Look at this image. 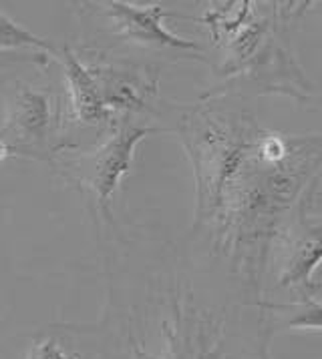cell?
<instances>
[{
    "instance_id": "obj_1",
    "label": "cell",
    "mask_w": 322,
    "mask_h": 359,
    "mask_svg": "<svg viewBox=\"0 0 322 359\" xmlns=\"http://www.w3.org/2000/svg\"><path fill=\"white\" fill-rule=\"evenodd\" d=\"M149 133H153V129L121 125L99 149L79 161L83 181L95 191L103 207H107L113 193L117 191L121 179L129 172L135 158V149Z\"/></svg>"
},
{
    "instance_id": "obj_2",
    "label": "cell",
    "mask_w": 322,
    "mask_h": 359,
    "mask_svg": "<svg viewBox=\"0 0 322 359\" xmlns=\"http://www.w3.org/2000/svg\"><path fill=\"white\" fill-rule=\"evenodd\" d=\"M107 16L113 22V29L119 36L129 43L143 44V46H161V48H181V50H198L193 41H186L176 36L172 30L165 29L163 18L167 13L160 4L137 6L131 2H117L111 0L105 4Z\"/></svg>"
},
{
    "instance_id": "obj_3",
    "label": "cell",
    "mask_w": 322,
    "mask_h": 359,
    "mask_svg": "<svg viewBox=\"0 0 322 359\" xmlns=\"http://www.w3.org/2000/svg\"><path fill=\"white\" fill-rule=\"evenodd\" d=\"M65 74H67V85L71 93V107L77 121L85 125H97L107 121L109 109L103 99L101 85L95 71H91L87 65H83L79 57L65 48L63 55Z\"/></svg>"
},
{
    "instance_id": "obj_4",
    "label": "cell",
    "mask_w": 322,
    "mask_h": 359,
    "mask_svg": "<svg viewBox=\"0 0 322 359\" xmlns=\"http://www.w3.org/2000/svg\"><path fill=\"white\" fill-rule=\"evenodd\" d=\"M51 118H53V113H51L49 97L41 90L25 86L16 95L4 130L13 137L15 143L32 147V144L43 143L46 139Z\"/></svg>"
},
{
    "instance_id": "obj_5",
    "label": "cell",
    "mask_w": 322,
    "mask_h": 359,
    "mask_svg": "<svg viewBox=\"0 0 322 359\" xmlns=\"http://www.w3.org/2000/svg\"><path fill=\"white\" fill-rule=\"evenodd\" d=\"M0 48H34L39 53H51V44L41 36L32 34L30 30L20 27L11 16L0 8Z\"/></svg>"
},
{
    "instance_id": "obj_6",
    "label": "cell",
    "mask_w": 322,
    "mask_h": 359,
    "mask_svg": "<svg viewBox=\"0 0 322 359\" xmlns=\"http://www.w3.org/2000/svg\"><path fill=\"white\" fill-rule=\"evenodd\" d=\"M276 309H284L290 311L292 317H288L286 325L292 330H322V303L314 302L302 297L298 303L292 305H284V307H276Z\"/></svg>"
},
{
    "instance_id": "obj_7",
    "label": "cell",
    "mask_w": 322,
    "mask_h": 359,
    "mask_svg": "<svg viewBox=\"0 0 322 359\" xmlns=\"http://www.w3.org/2000/svg\"><path fill=\"white\" fill-rule=\"evenodd\" d=\"M27 359H71L69 353L63 349V345L57 344L55 339L46 337V339H41L37 344L30 345L29 353H27Z\"/></svg>"
},
{
    "instance_id": "obj_8",
    "label": "cell",
    "mask_w": 322,
    "mask_h": 359,
    "mask_svg": "<svg viewBox=\"0 0 322 359\" xmlns=\"http://www.w3.org/2000/svg\"><path fill=\"white\" fill-rule=\"evenodd\" d=\"M11 153H13L11 144L6 143V141H4V139L0 137V161H2V158H4V157H8Z\"/></svg>"
},
{
    "instance_id": "obj_9",
    "label": "cell",
    "mask_w": 322,
    "mask_h": 359,
    "mask_svg": "<svg viewBox=\"0 0 322 359\" xmlns=\"http://www.w3.org/2000/svg\"><path fill=\"white\" fill-rule=\"evenodd\" d=\"M258 359H272V358H270V351H268V345H266V344H262V347H260Z\"/></svg>"
}]
</instances>
